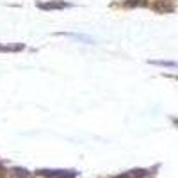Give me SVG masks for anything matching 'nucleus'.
I'll use <instances>...</instances> for the list:
<instances>
[{"mask_svg": "<svg viewBox=\"0 0 178 178\" xmlns=\"http://www.w3.org/2000/svg\"><path fill=\"white\" fill-rule=\"evenodd\" d=\"M37 7L48 11V9H64V7H70V4L68 2H48V4H37Z\"/></svg>", "mask_w": 178, "mask_h": 178, "instance_id": "1", "label": "nucleus"}, {"mask_svg": "<svg viewBox=\"0 0 178 178\" xmlns=\"http://www.w3.org/2000/svg\"><path fill=\"white\" fill-rule=\"evenodd\" d=\"M71 37H75V39H80V41H87V43H94L91 37H86V36H78V34H70Z\"/></svg>", "mask_w": 178, "mask_h": 178, "instance_id": "3", "label": "nucleus"}, {"mask_svg": "<svg viewBox=\"0 0 178 178\" xmlns=\"http://www.w3.org/2000/svg\"><path fill=\"white\" fill-rule=\"evenodd\" d=\"M152 64H157V66H168V68H178V62L173 61H150Z\"/></svg>", "mask_w": 178, "mask_h": 178, "instance_id": "2", "label": "nucleus"}]
</instances>
